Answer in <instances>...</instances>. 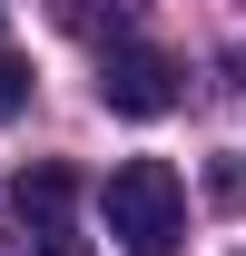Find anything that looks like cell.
<instances>
[{
	"mask_svg": "<svg viewBox=\"0 0 246 256\" xmlns=\"http://www.w3.org/2000/svg\"><path fill=\"white\" fill-rule=\"evenodd\" d=\"M98 98H108V118H168L187 98L178 60L148 50V40H118V50H98Z\"/></svg>",
	"mask_w": 246,
	"mask_h": 256,
	"instance_id": "7a4b0ae2",
	"label": "cell"
},
{
	"mask_svg": "<svg viewBox=\"0 0 246 256\" xmlns=\"http://www.w3.org/2000/svg\"><path fill=\"white\" fill-rule=\"evenodd\" d=\"M98 217H108L118 256H178V236H187V188H178L168 158H128V168H108Z\"/></svg>",
	"mask_w": 246,
	"mask_h": 256,
	"instance_id": "6da1fadb",
	"label": "cell"
},
{
	"mask_svg": "<svg viewBox=\"0 0 246 256\" xmlns=\"http://www.w3.org/2000/svg\"><path fill=\"white\" fill-rule=\"evenodd\" d=\"M0 256H89V246H79L69 226H20V236H10Z\"/></svg>",
	"mask_w": 246,
	"mask_h": 256,
	"instance_id": "8992f818",
	"label": "cell"
},
{
	"mask_svg": "<svg viewBox=\"0 0 246 256\" xmlns=\"http://www.w3.org/2000/svg\"><path fill=\"white\" fill-rule=\"evenodd\" d=\"M50 10H60V30H79V40H108V50H118V40L138 30V10H148V0H50Z\"/></svg>",
	"mask_w": 246,
	"mask_h": 256,
	"instance_id": "277c9868",
	"label": "cell"
},
{
	"mask_svg": "<svg viewBox=\"0 0 246 256\" xmlns=\"http://www.w3.org/2000/svg\"><path fill=\"white\" fill-rule=\"evenodd\" d=\"M207 197L216 207H246V158H207Z\"/></svg>",
	"mask_w": 246,
	"mask_h": 256,
	"instance_id": "52a82bcc",
	"label": "cell"
},
{
	"mask_svg": "<svg viewBox=\"0 0 246 256\" xmlns=\"http://www.w3.org/2000/svg\"><path fill=\"white\" fill-rule=\"evenodd\" d=\"M216 69H226V89H246V40H236V50H226Z\"/></svg>",
	"mask_w": 246,
	"mask_h": 256,
	"instance_id": "ba28073f",
	"label": "cell"
},
{
	"mask_svg": "<svg viewBox=\"0 0 246 256\" xmlns=\"http://www.w3.org/2000/svg\"><path fill=\"white\" fill-rule=\"evenodd\" d=\"M20 108H30V60L10 50V10H0V128L20 118Z\"/></svg>",
	"mask_w": 246,
	"mask_h": 256,
	"instance_id": "5b68a950",
	"label": "cell"
},
{
	"mask_svg": "<svg viewBox=\"0 0 246 256\" xmlns=\"http://www.w3.org/2000/svg\"><path fill=\"white\" fill-rule=\"evenodd\" d=\"M69 197H79V178H69L60 158H40V168H20L10 217H20V226H69Z\"/></svg>",
	"mask_w": 246,
	"mask_h": 256,
	"instance_id": "3957f363",
	"label": "cell"
}]
</instances>
